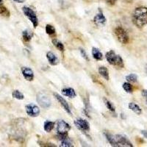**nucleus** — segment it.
<instances>
[{"instance_id": "26", "label": "nucleus", "mask_w": 147, "mask_h": 147, "mask_svg": "<svg viewBox=\"0 0 147 147\" xmlns=\"http://www.w3.org/2000/svg\"><path fill=\"white\" fill-rule=\"evenodd\" d=\"M126 80L129 82H136L138 80V76L135 74H131L126 77Z\"/></svg>"}, {"instance_id": "15", "label": "nucleus", "mask_w": 147, "mask_h": 147, "mask_svg": "<svg viewBox=\"0 0 147 147\" xmlns=\"http://www.w3.org/2000/svg\"><path fill=\"white\" fill-rule=\"evenodd\" d=\"M33 35V32L30 31V30H25L22 32V38H23L24 40L26 42H29L32 40Z\"/></svg>"}, {"instance_id": "20", "label": "nucleus", "mask_w": 147, "mask_h": 147, "mask_svg": "<svg viewBox=\"0 0 147 147\" xmlns=\"http://www.w3.org/2000/svg\"><path fill=\"white\" fill-rule=\"evenodd\" d=\"M52 44L60 52H63L64 49H65V47H64V45L63 44L62 42L60 41L57 39H53L52 40Z\"/></svg>"}, {"instance_id": "34", "label": "nucleus", "mask_w": 147, "mask_h": 147, "mask_svg": "<svg viewBox=\"0 0 147 147\" xmlns=\"http://www.w3.org/2000/svg\"><path fill=\"white\" fill-rule=\"evenodd\" d=\"M2 3H3V0H0V6L2 5Z\"/></svg>"}, {"instance_id": "35", "label": "nucleus", "mask_w": 147, "mask_h": 147, "mask_svg": "<svg viewBox=\"0 0 147 147\" xmlns=\"http://www.w3.org/2000/svg\"><path fill=\"white\" fill-rule=\"evenodd\" d=\"M146 74H147V65H146Z\"/></svg>"}, {"instance_id": "32", "label": "nucleus", "mask_w": 147, "mask_h": 147, "mask_svg": "<svg viewBox=\"0 0 147 147\" xmlns=\"http://www.w3.org/2000/svg\"><path fill=\"white\" fill-rule=\"evenodd\" d=\"M43 146H55L53 145L52 144H45Z\"/></svg>"}, {"instance_id": "13", "label": "nucleus", "mask_w": 147, "mask_h": 147, "mask_svg": "<svg viewBox=\"0 0 147 147\" xmlns=\"http://www.w3.org/2000/svg\"><path fill=\"white\" fill-rule=\"evenodd\" d=\"M47 57L49 64L52 65H56L59 63V60L57 56L52 52H48L47 53Z\"/></svg>"}, {"instance_id": "4", "label": "nucleus", "mask_w": 147, "mask_h": 147, "mask_svg": "<svg viewBox=\"0 0 147 147\" xmlns=\"http://www.w3.org/2000/svg\"><path fill=\"white\" fill-rule=\"evenodd\" d=\"M106 60L110 65H115V66L119 67V68H124V64L123 59L121 58L120 55H118L115 53L113 50L107 52L105 55Z\"/></svg>"}, {"instance_id": "5", "label": "nucleus", "mask_w": 147, "mask_h": 147, "mask_svg": "<svg viewBox=\"0 0 147 147\" xmlns=\"http://www.w3.org/2000/svg\"><path fill=\"white\" fill-rule=\"evenodd\" d=\"M22 11H23L24 14L25 15V16L29 18V20L31 22L33 27L36 28L38 25V18L37 17V15L35 13V11H33L32 9H31L29 7H27V6H24V7H22Z\"/></svg>"}, {"instance_id": "2", "label": "nucleus", "mask_w": 147, "mask_h": 147, "mask_svg": "<svg viewBox=\"0 0 147 147\" xmlns=\"http://www.w3.org/2000/svg\"><path fill=\"white\" fill-rule=\"evenodd\" d=\"M132 22L135 25L139 28H142L147 24V8L139 7L136 8L132 13Z\"/></svg>"}, {"instance_id": "8", "label": "nucleus", "mask_w": 147, "mask_h": 147, "mask_svg": "<svg viewBox=\"0 0 147 147\" xmlns=\"http://www.w3.org/2000/svg\"><path fill=\"white\" fill-rule=\"evenodd\" d=\"M26 113L30 117H37L40 115V109L35 104H29L26 105Z\"/></svg>"}, {"instance_id": "10", "label": "nucleus", "mask_w": 147, "mask_h": 147, "mask_svg": "<svg viewBox=\"0 0 147 147\" xmlns=\"http://www.w3.org/2000/svg\"><path fill=\"white\" fill-rule=\"evenodd\" d=\"M54 96L57 101L59 102V103L60 104V105L62 106L63 107L64 110H65V112L67 113L68 114H69L70 115H71V111L70 107L69 105V103L67 102V101L64 99L63 97H62L60 95H59L58 94H56V93H54L53 94Z\"/></svg>"}, {"instance_id": "30", "label": "nucleus", "mask_w": 147, "mask_h": 147, "mask_svg": "<svg viewBox=\"0 0 147 147\" xmlns=\"http://www.w3.org/2000/svg\"><path fill=\"white\" fill-rule=\"evenodd\" d=\"M142 96L145 99V100L147 102V90H144L142 91Z\"/></svg>"}, {"instance_id": "19", "label": "nucleus", "mask_w": 147, "mask_h": 147, "mask_svg": "<svg viewBox=\"0 0 147 147\" xmlns=\"http://www.w3.org/2000/svg\"><path fill=\"white\" fill-rule=\"evenodd\" d=\"M55 127V123L51 121H46L44 122V129L47 132H50Z\"/></svg>"}, {"instance_id": "3", "label": "nucleus", "mask_w": 147, "mask_h": 147, "mask_svg": "<svg viewBox=\"0 0 147 147\" xmlns=\"http://www.w3.org/2000/svg\"><path fill=\"white\" fill-rule=\"evenodd\" d=\"M71 129V126L67 122L63 120H60L57 121L56 131L58 138L60 140L68 137V132Z\"/></svg>"}, {"instance_id": "16", "label": "nucleus", "mask_w": 147, "mask_h": 147, "mask_svg": "<svg viewBox=\"0 0 147 147\" xmlns=\"http://www.w3.org/2000/svg\"><path fill=\"white\" fill-rule=\"evenodd\" d=\"M92 55L96 60H102L103 59V55L102 52L99 51V49L95 47L92 48Z\"/></svg>"}, {"instance_id": "7", "label": "nucleus", "mask_w": 147, "mask_h": 147, "mask_svg": "<svg viewBox=\"0 0 147 147\" xmlns=\"http://www.w3.org/2000/svg\"><path fill=\"white\" fill-rule=\"evenodd\" d=\"M37 102L40 105V107L44 108H49L51 106V100L50 98L45 93H39L37 95Z\"/></svg>"}, {"instance_id": "14", "label": "nucleus", "mask_w": 147, "mask_h": 147, "mask_svg": "<svg viewBox=\"0 0 147 147\" xmlns=\"http://www.w3.org/2000/svg\"><path fill=\"white\" fill-rule=\"evenodd\" d=\"M61 92L64 96L69 97V98H74L77 96L75 90H74L72 88H65L62 89Z\"/></svg>"}, {"instance_id": "21", "label": "nucleus", "mask_w": 147, "mask_h": 147, "mask_svg": "<svg viewBox=\"0 0 147 147\" xmlns=\"http://www.w3.org/2000/svg\"><path fill=\"white\" fill-rule=\"evenodd\" d=\"M60 146L63 147H72L73 146V144H72L71 140H70V138L68 137L65 138L64 139L61 140V144H60Z\"/></svg>"}, {"instance_id": "1", "label": "nucleus", "mask_w": 147, "mask_h": 147, "mask_svg": "<svg viewBox=\"0 0 147 147\" xmlns=\"http://www.w3.org/2000/svg\"><path fill=\"white\" fill-rule=\"evenodd\" d=\"M105 136L107 141L114 147H132V143L124 136L121 135H112L108 132H105Z\"/></svg>"}, {"instance_id": "22", "label": "nucleus", "mask_w": 147, "mask_h": 147, "mask_svg": "<svg viewBox=\"0 0 147 147\" xmlns=\"http://www.w3.org/2000/svg\"><path fill=\"white\" fill-rule=\"evenodd\" d=\"M12 95H13V98L18 99V100H22V99H24V94H22V92H20L18 90H13Z\"/></svg>"}, {"instance_id": "18", "label": "nucleus", "mask_w": 147, "mask_h": 147, "mask_svg": "<svg viewBox=\"0 0 147 147\" xmlns=\"http://www.w3.org/2000/svg\"><path fill=\"white\" fill-rule=\"evenodd\" d=\"M99 73L106 80H109V71L108 69L105 66H100L99 68Z\"/></svg>"}, {"instance_id": "27", "label": "nucleus", "mask_w": 147, "mask_h": 147, "mask_svg": "<svg viewBox=\"0 0 147 147\" xmlns=\"http://www.w3.org/2000/svg\"><path fill=\"white\" fill-rule=\"evenodd\" d=\"M46 32L49 35H54L55 33V28L52 25L47 24L46 26Z\"/></svg>"}, {"instance_id": "31", "label": "nucleus", "mask_w": 147, "mask_h": 147, "mask_svg": "<svg viewBox=\"0 0 147 147\" xmlns=\"http://www.w3.org/2000/svg\"><path fill=\"white\" fill-rule=\"evenodd\" d=\"M141 134L146 138H147V130H141Z\"/></svg>"}, {"instance_id": "11", "label": "nucleus", "mask_w": 147, "mask_h": 147, "mask_svg": "<svg viewBox=\"0 0 147 147\" xmlns=\"http://www.w3.org/2000/svg\"><path fill=\"white\" fill-rule=\"evenodd\" d=\"M22 75H23V77H24L26 80L30 81V82L33 80L34 73L33 71L30 69V68H28V67H22Z\"/></svg>"}, {"instance_id": "28", "label": "nucleus", "mask_w": 147, "mask_h": 147, "mask_svg": "<svg viewBox=\"0 0 147 147\" xmlns=\"http://www.w3.org/2000/svg\"><path fill=\"white\" fill-rule=\"evenodd\" d=\"M80 54L82 56V57H83L85 60H86L87 61H89V58H88V56L87 53H86V52H85V50H84L83 49L80 48Z\"/></svg>"}, {"instance_id": "9", "label": "nucleus", "mask_w": 147, "mask_h": 147, "mask_svg": "<svg viewBox=\"0 0 147 147\" xmlns=\"http://www.w3.org/2000/svg\"><path fill=\"white\" fill-rule=\"evenodd\" d=\"M74 124H75L76 127L78 129L81 131H84V132H88L90 130V124L85 119H82L81 118L76 119L74 121Z\"/></svg>"}, {"instance_id": "23", "label": "nucleus", "mask_w": 147, "mask_h": 147, "mask_svg": "<svg viewBox=\"0 0 147 147\" xmlns=\"http://www.w3.org/2000/svg\"><path fill=\"white\" fill-rule=\"evenodd\" d=\"M0 15L3 17H9L10 16V13L5 6H0Z\"/></svg>"}, {"instance_id": "12", "label": "nucleus", "mask_w": 147, "mask_h": 147, "mask_svg": "<svg viewBox=\"0 0 147 147\" xmlns=\"http://www.w3.org/2000/svg\"><path fill=\"white\" fill-rule=\"evenodd\" d=\"M106 22H107V19L102 11L98 13L94 18V22L97 26H104Z\"/></svg>"}, {"instance_id": "25", "label": "nucleus", "mask_w": 147, "mask_h": 147, "mask_svg": "<svg viewBox=\"0 0 147 147\" xmlns=\"http://www.w3.org/2000/svg\"><path fill=\"white\" fill-rule=\"evenodd\" d=\"M104 101H105V105H106V107H107V108L110 111H111V112H113V113L115 112V107H114L113 105V103H111L110 101L107 100V99H105V98H104Z\"/></svg>"}, {"instance_id": "17", "label": "nucleus", "mask_w": 147, "mask_h": 147, "mask_svg": "<svg viewBox=\"0 0 147 147\" xmlns=\"http://www.w3.org/2000/svg\"><path fill=\"white\" fill-rule=\"evenodd\" d=\"M129 108L132 111H133L135 113L138 114V115H140L141 113H142V110H141V108L137 104L134 103V102H130V103L128 105Z\"/></svg>"}, {"instance_id": "6", "label": "nucleus", "mask_w": 147, "mask_h": 147, "mask_svg": "<svg viewBox=\"0 0 147 147\" xmlns=\"http://www.w3.org/2000/svg\"><path fill=\"white\" fill-rule=\"evenodd\" d=\"M115 35L118 40L123 44H127L129 42V35L124 28L121 27H118L114 30Z\"/></svg>"}, {"instance_id": "24", "label": "nucleus", "mask_w": 147, "mask_h": 147, "mask_svg": "<svg viewBox=\"0 0 147 147\" xmlns=\"http://www.w3.org/2000/svg\"><path fill=\"white\" fill-rule=\"evenodd\" d=\"M123 88L125 90L127 93H129V94H131L133 91V88H132V85H131L129 82H124L123 84Z\"/></svg>"}, {"instance_id": "33", "label": "nucleus", "mask_w": 147, "mask_h": 147, "mask_svg": "<svg viewBox=\"0 0 147 147\" xmlns=\"http://www.w3.org/2000/svg\"><path fill=\"white\" fill-rule=\"evenodd\" d=\"M13 1H15V2H18V3H23V2H25L26 0H13Z\"/></svg>"}, {"instance_id": "29", "label": "nucleus", "mask_w": 147, "mask_h": 147, "mask_svg": "<svg viewBox=\"0 0 147 147\" xmlns=\"http://www.w3.org/2000/svg\"><path fill=\"white\" fill-rule=\"evenodd\" d=\"M105 2H107V4L111 5H113L115 2H117V0H105Z\"/></svg>"}]
</instances>
